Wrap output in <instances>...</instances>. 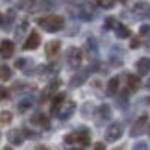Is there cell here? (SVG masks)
Returning <instances> with one entry per match:
<instances>
[{"mask_svg": "<svg viewBox=\"0 0 150 150\" xmlns=\"http://www.w3.org/2000/svg\"><path fill=\"white\" fill-rule=\"evenodd\" d=\"M37 24L43 28V30L47 32H59L63 26H65V21H63V17L59 15H48V17H43V19L37 21Z\"/></svg>", "mask_w": 150, "mask_h": 150, "instance_id": "1", "label": "cell"}, {"mask_svg": "<svg viewBox=\"0 0 150 150\" xmlns=\"http://www.w3.org/2000/svg\"><path fill=\"white\" fill-rule=\"evenodd\" d=\"M69 11H71L74 17L82 19V21H93L95 15H96L95 8H93L89 2H83V4H80V6H71V8H69Z\"/></svg>", "mask_w": 150, "mask_h": 150, "instance_id": "2", "label": "cell"}, {"mask_svg": "<svg viewBox=\"0 0 150 150\" xmlns=\"http://www.w3.org/2000/svg\"><path fill=\"white\" fill-rule=\"evenodd\" d=\"M65 143L67 145H74L76 143L78 146H87L89 143H91V137H89V130H78V132H74V134H69L65 135Z\"/></svg>", "mask_w": 150, "mask_h": 150, "instance_id": "3", "label": "cell"}, {"mask_svg": "<svg viewBox=\"0 0 150 150\" xmlns=\"http://www.w3.org/2000/svg\"><path fill=\"white\" fill-rule=\"evenodd\" d=\"M74 111H76V104H74L72 100H65L59 106V109H57V117H59L61 120H67V119H71L72 115H74Z\"/></svg>", "mask_w": 150, "mask_h": 150, "instance_id": "4", "label": "cell"}, {"mask_svg": "<svg viewBox=\"0 0 150 150\" xmlns=\"http://www.w3.org/2000/svg\"><path fill=\"white\" fill-rule=\"evenodd\" d=\"M82 59H83V54H82V50H80V48L72 47V48H69V50H67V63H69V65H71L72 69L80 67Z\"/></svg>", "mask_w": 150, "mask_h": 150, "instance_id": "5", "label": "cell"}, {"mask_svg": "<svg viewBox=\"0 0 150 150\" xmlns=\"http://www.w3.org/2000/svg\"><path fill=\"white\" fill-rule=\"evenodd\" d=\"M120 135H122V124H120V122H113V124L108 126V130H106V141L115 143V141L120 139Z\"/></svg>", "mask_w": 150, "mask_h": 150, "instance_id": "6", "label": "cell"}, {"mask_svg": "<svg viewBox=\"0 0 150 150\" xmlns=\"http://www.w3.org/2000/svg\"><path fill=\"white\" fill-rule=\"evenodd\" d=\"M146 124H148V117H146V115H141V117L134 122V126H132L130 135H132V137H139L141 134H145Z\"/></svg>", "mask_w": 150, "mask_h": 150, "instance_id": "7", "label": "cell"}, {"mask_svg": "<svg viewBox=\"0 0 150 150\" xmlns=\"http://www.w3.org/2000/svg\"><path fill=\"white\" fill-rule=\"evenodd\" d=\"M134 15L137 17V19H145V17H148L150 15V6L146 4V2H139V4H135L134 6Z\"/></svg>", "mask_w": 150, "mask_h": 150, "instance_id": "8", "label": "cell"}, {"mask_svg": "<svg viewBox=\"0 0 150 150\" xmlns=\"http://www.w3.org/2000/svg\"><path fill=\"white\" fill-rule=\"evenodd\" d=\"M32 124L41 126V128L48 130V128H50V119L47 117V115H43V113H33V115H32Z\"/></svg>", "mask_w": 150, "mask_h": 150, "instance_id": "9", "label": "cell"}, {"mask_svg": "<svg viewBox=\"0 0 150 150\" xmlns=\"http://www.w3.org/2000/svg\"><path fill=\"white\" fill-rule=\"evenodd\" d=\"M39 45H41V35L35 32H32L30 35L26 37V41H24V48L26 50H33V48H37Z\"/></svg>", "mask_w": 150, "mask_h": 150, "instance_id": "10", "label": "cell"}, {"mask_svg": "<svg viewBox=\"0 0 150 150\" xmlns=\"http://www.w3.org/2000/svg\"><path fill=\"white\" fill-rule=\"evenodd\" d=\"M135 69H137V74H139V76L148 74L150 72V57H141V59H137Z\"/></svg>", "mask_w": 150, "mask_h": 150, "instance_id": "11", "label": "cell"}, {"mask_svg": "<svg viewBox=\"0 0 150 150\" xmlns=\"http://www.w3.org/2000/svg\"><path fill=\"white\" fill-rule=\"evenodd\" d=\"M13 52H15V45L11 43V41H8V39H6V41L0 43V56H2V57H6V59H8V57L13 56Z\"/></svg>", "mask_w": 150, "mask_h": 150, "instance_id": "12", "label": "cell"}, {"mask_svg": "<svg viewBox=\"0 0 150 150\" xmlns=\"http://www.w3.org/2000/svg\"><path fill=\"white\" fill-rule=\"evenodd\" d=\"M57 87H59V80H54V82H52L48 87L41 93V102H47L48 98H52V95L57 91Z\"/></svg>", "mask_w": 150, "mask_h": 150, "instance_id": "13", "label": "cell"}, {"mask_svg": "<svg viewBox=\"0 0 150 150\" xmlns=\"http://www.w3.org/2000/svg\"><path fill=\"white\" fill-rule=\"evenodd\" d=\"M89 72H91V69H85V71H82V72H78L76 76H72V80H71V87H80L85 80H87V76H89Z\"/></svg>", "mask_w": 150, "mask_h": 150, "instance_id": "14", "label": "cell"}, {"mask_svg": "<svg viewBox=\"0 0 150 150\" xmlns=\"http://www.w3.org/2000/svg\"><path fill=\"white\" fill-rule=\"evenodd\" d=\"M8 139L11 145H22V141H24V132L22 130H11L8 134Z\"/></svg>", "mask_w": 150, "mask_h": 150, "instance_id": "15", "label": "cell"}, {"mask_svg": "<svg viewBox=\"0 0 150 150\" xmlns=\"http://www.w3.org/2000/svg\"><path fill=\"white\" fill-rule=\"evenodd\" d=\"M126 83H128V93H135V91L141 87L139 76H134V74H128V76H126Z\"/></svg>", "mask_w": 150, "mask_h": 150, "instance_id": "16", "label": "cell"}, {"mask_svg": "<svg viewBox=\"0 0 150 150\" xmlns=\"http://www.w3.org/2000/svg\"><path fill=\"white\" fill-rule=\"evenodd\" d=\"M59 48H61V43H59V41H50L45 50H47V56H48V57H56L57 52H59Z\"/></svg>", "mask_w": 150, "mask_h": 150, "instance_id": "17", "label": "cell"}, {"mask_svg": "<svg viewBox=\"0 0 150 150\" xmlns=\"http://www.w3.org/2000/svg\"><path fill=\"white\" fill-rule=\"evenodd\" d=\"M65 102V95L63 93H59V95H56L54 98H52V108H50V113L52 115H56L57 113V109H59V106Z\"/></svg>", "mask_w": 150, "mask_h": 150, "instance_id": "18", "label": "cell"}, {"mask_svg": "<svg viewBox=\"0 0 150 150\" xmlns=\"http://www.w3.org/2000/svg\"><path fill=\"white\" fill-rule=\"evenodd\" d=\"M54 8H56V0H39L35 6V9H39V11H50Z\"/></svg>", "mask_w": 150, "mask_h": 150, "instance_id": "19", "label": "cell"}, {"mask_svg": "<svg viewBox=\"0 0 150 150\" xmlns=\"http://www.w3.org/2000/svg\"><path fill=\"white\" fill-rule=\"evenodd\" d=\"M115 33H117V37H119V39H128V37L132 35L130 28H128V26H124V24H117V26H115Z\"/></svg>", "mask_w": 150, "mask_h": 150, "instance_id": "20", "label": "cell"}, {"mask_svg": "<svg viewBox=\"0 0 150 150\" xmlns=\"http://www.w3.org/2000/svg\"><path fill=\"white\" fill-rule=\"evenodd\" d=\"M98 117L102 120H109V117H111V108H109L108 104H102L98 108Z\"/></svg>", "mask_w": 150, "mask_h": 150, "instance_id": "21", "label": "cell"}, {"mask_svg": "<svg viewBox=\"0 0 150 150\" xmlns=\"http://www.w3.org/2000/svg\"><path fill=\"white\" fill-rule=\"evenodd\" d=\"M117 91H119V78H111L108 82V95L113 96V95H117Z\"/></svg>", "mask_w": 150, "mask_h": 150, "instance_id": "22", "label": "cell"}, {"mask_svg": "<svg viewBox=\"0 0 150 150\" xmlns=\"http://www.w3.org/2000/svg\"><path fill=\"white\" fill-rule=\"evenodd\" d=\"M13 21H15V11H13V9H9V11H8V15L4 17V24H2V28L9 30L11 24H13Z\"/></svg>", "mask_w": 150, "mask_h": 150, "instance_id": "23", "label": "cell"}, {"mask_svg": "<svg viewBox=\"0 0 150 150\" xmlns=\"http://www.w3.org/2000/svg\"><path fill=\"white\" fill-rule=\"evenodd\" d=\"M35 6H37V2H35V0H22V2L19 4V9L32 11V9H35Z\"/></svg>", "mask_w": 150, "mask_h": 150, "instance_id": "24", "label": "cell"}, {"mask_svg": "<svg viewBox=\"0 0 150 150\" xmlns=\"http://www.w3.org/2000/svg\"><path fill=\"white\" fill-rule=\"evenodd\" d=\"M32 104H33V100L30 98V96L22 98V100L19 102V111H26V109H30V108H32Z\"/></svg>", "mask_w": 150, "mask_h": 150, "instance_id": "25", "label": "cell"}, {"mask_svg": "<svg viewBox=\"0 0 150 150\" xmlns=\"http://www.w3.org/2000/svg\"><path fill=\"white\" fill-rule=\"evenodd\" d=\"M11 78V69L8 65H0V80H9Z\"/></svg>", "mask_w": 150, "mask_h": 150, "instance_id": "26", "label": "cell"}, {"mask_svg": "<svg viewBox=\"0 0 150 150\" xmlns=\"http://www.w3.org/2000/svg\"><path fill=\"white\" fill-rule=\"evenodd\" d=\"M95 4L100 6V8H104V9H109V8H113L115 0H95Z\"/></svg>", "mask_w": 150, "mask_h": 150, "instance_id": "27", "label": "cell"}, {"mask_svg": "<svg viewBox=\"0 0 150 150\" xmlns=\"http://www.w3.org/2000/svg\"><path fill=\"white\" fill-rule=\"evenodd\" d=\"M87 50H89V57H96V43L93 39L87 41Z\"/></svg>", "mask_w": 150, "mask_h": 150, "instance_id": "28", "label": "cell"}, {"mask_svg": "<svg viewBox=\"0 0 150 150\" xmlns=\"http://www.w3.org/2000/svg\"><path fill=\"white\" fill-rule=\"evenodd\" d=\"M11 119H13V117H11L9 111H2V113H0V122H2V124H9Z\"/></svg>", "mask_w": 150, "mask_h": 150, "instance_id": "29", "label": "cell"}, {"mask_svg": "<svg viewBox=\"0 0 150 150\" xmlns=\"http://www.w3.org/2000/svg\"><path fill=\"white\" fill-rule=\"evenodd\" d=\"M115 26H117V21H115L113 17L106 19V22H104V28H106V30H115Z\"/></svg>", "mask_w": 150, "mask_h": 150, "instance_id": "30", "label": "cell"}, {"mask_svg": "<svg viewBox=\"0 0 150 150\" xmlns=\"http://www.w3.org/2000/svg\"><path fill=\"white\" fill-rule=\"evenodd\" d=\"M26 30H28V21H21V26L17 28V35L21 37V35H22V33H24Z\"/></svg>", "mask_w": 150, "mask_h": 150, "instance_id": "31", "label": "cell"}, {"mask_svg": "<svg viewBox=\"0 0 150 150\" xmlns=\"http://www.w3.org/2000/svg\"><path fill=\"white\" fill-rule=\"evenodd\" d=\"M8 98H9V91L0 85V100H8Z\"/></svg>", "mask_w": 150, "mask_h": 150, "instance_id": "32", "label": "cell"}, {"mask_svg": "<svg viewBox=\"0 0 150 150\" xmlns=\"http://www.w3.org/2000/svg\"><path fill=\"white\" fill-rule=\"evenodd\" d=\"M132 150H150L146 143H137V145H134V148Z\"/></svg>", "mask_w": 150, "mask_h": 150, "instance_id": "33", "label": "cell"}, {"mask_svg": "<svg viewBox=\"0 0 150 150\" xmlns=\"http://www.w3.org/2000/svg\"><path fill=\"white\" fill-rule=\"evenodd\" d=\"M139 45H141V39H139V37H134V39H132V43H130V47H132V48H137Z\"/></svg>", "mask_w": 150, "mask_h": 150, "instance_id": "34", "label": "cell"}, {"mask_svg": "<svg viewBox=\"0 0 150 150\" xmlns=\"http://www.w3.org/2000/svg\"><path fill=\"white\" fill-rule=\"evenodd\" d=\"M139 33H141V35H148V33H150V26H148V24H145V26H141V30H139Z\"/></svg>", "mask_w": 150, "mask_h": 150, "instance_id": "35", "label": "cell"}, {"mask_svg": "<svg viewBox=\"0 0 150 150\" xmlns=\"http://www.w3.org/2000/svg\"><path fill=\"white\" fill-rule=\"evenodd\" d=\"M22 132H24V137H39V134H35L32 130H22Z\"/></svg>", "mask_w": 150, "mask_h": 150, "instance_id": "36", "label": "cell"}, {"mask_svg": "<svg viewBox=\"0 0 150 150\" xmlns=\"http://www.w3.org/2000/svg\"><path fill=\"white\" fill-rule=\"evenodd\" d=\"M24 65H26V59H17L15 61V67L17 69H24Z\"/></svg>", "mask_w": 150, "mask_h": 150, "instance_id": "37", "label": "cell"}, {"mask_svg": "<svg viewBox=\"0 0 150 150\" xmlns=\"http://www.w3.org/2000/svg\"><path fill=\"white\" fill-rule=\"evenodd\" d=\"M93 150H106V146H104V143H96Z\"/></svg>", "mask_w": 150, "mask_h": 150, "instance_id": "38", "label": "cell"}, {"mask_svg": "<svg viewBox=\"0 0 150 150\" xmlns=\"http://www.w3.org/2000/svg\"><path fill=\"white\" fill-rule=\"evenodd\" d=\"M2 24H4V17L0 15V28H2Z\"/></svg>", "mask_w": 150, "mask_h": 150, "instance_id": "39", "label": "cell"}, {"mask_svg": "<svg viewBox=\"0 0 150 150\" xmlns=\"http://www.w3.org/2000/svg\"><path fill=\"white\" fill-rule=\"evenodd\" d=\"M35 150H48L47 146H39V148H35Z\"/></svg>", "mask_w": 150, "mask_h": 150, "instance_id": "40", "label": "cell"}, {"mask_svg": "<svg viewBox=\"0 0 150 150\" xmlns=\"http://www.w3.org/2000/svg\"><path fill=\"white\" fill-rule=\"evenodd\" d=\"M146 89H150V80H148V82H146Z\"/></svg>", "mask_w": 150, "mask_h": 150, "instance_id": "41", "label": "cell"}, {"mask_svg": "<svg viewBox=\"0 0 150 150\" xmlns=\"http://www.w3.org/2000/svg\"><path fill=\"white\" fill-rule=\"evenodd\" d=\"M71 150H83V148H71Z\"/></svg>", "mask_w": 150, "mask_h": 150, "instance_id": "42", "label": "cell"}, {"mask_svg": "<svg viewBox=\"0 0 150 150\" xmlns=\"http://www.w3.org/2000/svg\"><path fill=\"white\" fill-rule=\"evenodd\" d=\"M148 137H150V124H148Z\"/></svg>", "mask_w": 150, "mask_h": 150, "instance_id": "43", "label": "cell"}, {"mask_svg": "<svg viewBox=\"0 0 150 150\" xmlns=\"http://www.w3.org/2000/svg\"><path fill=\"white\" fill-rule=\"evenodd\" d=\"M120 2H128V0H120Z\"/></svg>", "mask_w": 150, "mask_h": 150, "instance_id": "44", "label": "cell"}, {"mask_svg": "<svg viewBox=\"0 0 150 150\" xmlns=\"http://www.w3.org/2000/svg\"><path fill=\"white\" fill-rule=\"evenodd\" d=\"M115 150H122V148H115Z\"/></svg>", "mask_w": 150, "mask_h": 150, "instance_id": "45", "label": "cell"}, {"mask_svg": "<svg viewBox=\"0 0 150 150\" xmlns=\"http://www.w3.org/2000/svg\"><path fill=\"white\" fill-rule=\"evenodd\" d=\"M4 150H11V148H4Z\"/></svg>", "mask_w": 150, "mask_h": 150, "instance_id": "46", "label": "cell"}, {"mask_svg": "<svg viewBox=\"0 0 150 150\" xmlns=\"http://www.w3.org/2000/svg\"><path fill=\"white\" fill-rule=\"evenodd\" d=\"M6 2H11V0H6Z\"/></svg>", "mask_w": 150, "mask_h": 150, "instance_id": "47", "label": "cell"}]
</instances>
